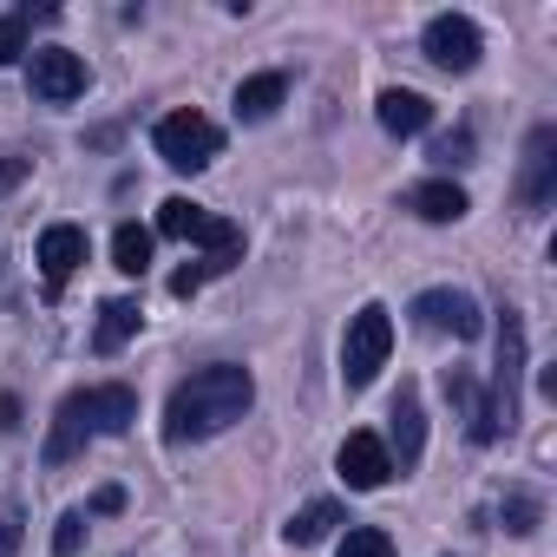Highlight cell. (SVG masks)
<instances>
[{
	"instance_id": "cell-22",
	"label": "cell",
	"mask_w": 557,
	"mask_h": 557,
	"mask_svg": "<svg viewBox=\"0 0 557 557\" xmlns=\"http://www.w3.org/2000/svg\"><path fill=\"white\" fill-rule=\"evenodd\" d=\"M335 557H394V537L387 531H374V524H355L348 537H342V550Z\"/></svg>"
},
{
	"instance_id": "cell-25",
	"label": "cell",
	"mask_w": 557,
	"mask_h": 557,
	"mask_svg": "<svg viewBox=\"0 0 557 557\" xmlns=\"http://www.w3.org/2000/svg\"><path fill=\"white\" fill-rule=\"evenodd\" d=\"M79 544H86V518H79V511H66V518H60V531H53V550H60V557H73Z\"/></svg>"
},
{
	"instance_id": "cell-19",
	"label": "cell",
	"mask_w": 557,
	"mask_h": 557,
	"mask_svg": "<svg viewBox=\"0 0 557 557\" xmlns=\"http://www.w3.org/2000/svg\"><path fill=\"white\" fill-rule=\"evenodd\" d=\"M335 524H342V505H335V498H315V505H302V511L283 524V537H289L296 550H309V544H322Z\"/></svg>"
},
{
	"instance_id": "cell-8",
	"label": "cell",
	"mask_w": 557,
	"mask_h": 557,
	"mask_svg": "<svg viewBox=\"0 0 557 557\" xmlns=\"http://www.w3.org/2000/svg\"><path fill=\"white\" fill-rule=\"evenodd\" d=\"M86 60L79 53H66V47H40L34 60H27V86H34V99H47V106H73V99H86Z\"/></svg>"
},
{
	"instance_id": "cell-29",
	"label": "cell",
	"mask_w": 557,
	"mask_h": 557,
	"mask_svg": "<svg viewBox=\"0 0 557 557\" xmlns=\"http://www.w3.org/2000/svg\"><path fill=\"white\" fill-rule=\"evenodd\" d=\"M119 505H125V492H119V485H106V492L92 498V511H119Z\"/></svg>"
},
{
	"instance_id": "cell-18",
	"label": "cell",
	"mask_w": 557,
	"mask_h": 557,
	"mask_svg": "<svg viewBox=\"0 0 557 557\" xmlns=\"http://www.w3.org/2000/svg\"><path fill=\"white\" fill-rule=\"evenodd\" d=\"M138 322H145V315H138V302H125V296H119V302H106V309H99V329H92V348H99V355H119V348L138 335Z\"/></svg>"
},
{
	"instance_id": "cell-4",
	"label": "cell",
	"mask_w": 557,
	"mask_h": 557,
	"mask_svg": "<svg viewBox=\"0 0 557 557\" xmlns=\"http://www.w3.org/2000/svg\"><path fill=\"white\" fill-rule=\"evenodd\" d=\"M387 348H394V315H387L381 302H368V309L348 322V335H342V387H348V394L374 387V374L387 368Z\"/></svg>"
},
{
	"instance_id": "cell-6",
	"label": "cell",
	"mask_w": 557,
	"mask_h": 557,
	"mask_svg": "<svg viewBox=\"0 0 557 557\" xmlns=\"http://www.w3.org/2000/svg\"><path fill=\"white\" fill-rule=\"evenodd\" d=\"M158 236L203 243V256H216V249H243V230H236L230 216H210V210L190 203V197H164V203H158Z\"/></svg>"
},
{
	"instance_id": "cell-15",
	"label": "cell",
	"mask_w": 557,
	"mask_h": 557,
	"mask_svg": "<svg viewBox=\"0 0 557 557\" xmlns=\"http://www.w3.org/2000/svg\"><path fill=\"white\" fill-rule=\"evenodd\" d=\"M374 112H381V125H387L394 138H420V132L433 125V106H426L420 92H407V86H387V92L374 99Z\"/></svg>"
},
{
	"instance_id": "cell-21",
	"label": "cell",
	"mask_w": 557,
	"mask_h": 557,
	"mask_svg": "<svg viewBox=\"0 0 557 557\" xmlns=\"http://www.w3.org/2000/svg\"><path fill=\"white\" fill-rule=\"evenodd\" d=\"M145 262H151V230H138V223H119V236H112V269H125V275H145Z\"/></svg>"
},
{
	"instance_id": "cell-26",
	"label": "cell",
	"mask_w": 557,
	"mask_h": 557,
	"mask_svg": "<svg viewBox=\"0 0 557 557\" xmlns=\"http://www.w3.org/2000/svg\"><path fill=\"white\" fill-rule=\"evenodd\" d=\"M433 158H440L446 171H453V164H466V158H472V132H453V138H440V145H433Z\"/></svg>"
},
{
	"instance_id": "cell-7",
	"label": "cell",
	"mask_w": 557,
	"mask_h": 557,
	"mask_svg": "<svg viewBox=\"0 0 557 557\" xmlns=\"http://www.w3.org/2000/svg\"><path fill=\"white\" fill-rule=\"evenodd\" d=\"M420 53H426L440 73H472L479 53H485V40H479V27H472L466 14H433L426 34H420Z\"/></svg>"
},
{
	"instance_id": "cell-24",
	"label": "cell",
	"mask_w": 557,
	"mask_h": 557,
	"mask_svg": "<svg viewBox=\"0 0 557 557\" xmlns=\"http://www.w3.org/2000/svg\"><path fill=\"white\" fill-rule=\"evenodd\" d=\"M27 53V14H0V66H14Z\"/></svg>"
},
{
	"instance_id": "cell-30",
	"label": "cell",
	"mask_w": 557,
	"mask_h": 557,
	"mask_svg": "<svg viewBox=\"0 0 557 557\" xmlns=\"http://www.w3.org/2000/svg\"><path fill=\"white\" fill-rule=\"evenodd\" d=\"M0 426H8V433L21 426V400H14V394H8V400H0Z\"/></svg>"
},
{
	"instance_id": "cell-28",
	"label": "cell",
	"mask_w": 557,
	"mask_h": 557,
	"mask_svg": "<svg viewBox=\"0 0 557 557\" xmlns=\"http://www.w3.org/2000/svg\"><path fill=\"white\" fill-rule=\"evenodd\" d=\"M21 550V518H0V557Z\"/></svg>"
},
{
	"instance_id": "cell-23",
	"label": "cell",
	"mask_w": 557,
	"mask_h": 557,
	"mask_svg": "<svg viewBox=\"0 0 557 557\" xmlns=\"http://www.w3.org/2000/svg\"><path fill=\"white\" fill-rule=\"evenodd\" d=\"M537 518H544V505H537L531 492H511V498H505V531H511V537H531Z\"/></svg>"
},
{
	"instance_id": "cell-11",
	"label": "cell",
	"mask_w": 557,
	"mask_h": 557,
	"mask_svg": "<svg viewBox=\"0 0 557 557\" xmlns=\"http://www.w3.org/2000/svg\"><path fill=\"white\" fill-rule=\"evenodd\" d=\"M335 472L355 485V492H381L394 479V459H387V440L381 433H348L342 453H335Z\"/></svg>"
},
{
	"instance_id": "cell-9",
	"label": "cell",
	"mask_w": 557,
	"mask_h": 557,
	"mask_svg": "<svg viewBox=\"0 0 557 557\" xmlns=\"http://www.w3.org/2000/svg\"><path fill=\"white\" fill-rule=\"evenodd\" d=\"M413 322H420L426 335H453V342H479V335H485V315H479V302H472L466 289H426V296L413 302Z\"/></svg>"
},
{
	"instance_id": "cell-16",
	"label": "cell",
	"mask_w": 557,
	"mask_h": 557,
	"mask_svg": "<svg viewBox=\"0 0 557 557\" xmlns=\"http://www.w3.org/2000/svg\"><path fill=\"white\" fill-rule=\"evenodd\" d=\"M407 210L426 216V223H459V216H466V190H459L453 177H426V184L407 190Z\"/></svg>"
},
{
	"instance_id": "cell-13",
	"label": "cell",
	"mask_w": 557,
	"mask_h": 557,
	"mask_svg": "<svg viewBox=\"0 0 557 557\" xmlns=\"http://www.w3.org/2000/svg\"><path fill=\"white\" fill-rule=\"evenodd\" d=\"M387 420H394V446H387V459H394V472H413L420 453H426V407H420V394L400 387V400H394Z\"/></svg>"
},
{
	"instance_id": "cell-1",
	"label": "cell",
	"mask_w": 557,
	"mask_h": 557,
	"mask_svg": "<svg viewBox=\"0 0 557 557\" xmlns=\"http://www.w3.org/2000/svg\"><path fill=\"white\" fill-rule=\"evenodd\" d=\"M249 400H256L249 368H236V361H210V368H197L190 381L171 387V400H164V440H171V446L216 440L223 426H236V420L249 413Z\"/></svg>"
},
{
	"instance_id": "cell-3",
	"label": "cell",
	"mask_w": 557,
	"mask_h": 557,
	"mask_svg": "<svg viewBox=\"0 0 557 557\" xmlns=\"http://www.w3.org/2000/svg\"><path fill=\"white\" fill-rule=\"evenodd\" d=\"M518 394H524V315L498 309V361H492V387H485V413L498 433L518 426Z\"/></svg>"
},
{
	"instance_id": "cell-14",
	"label": "cell",
	"mask_w": 557,
	"mask_h": 557,
	"mask_svg": "<svg viewBox=\"0 0 557 557\" xmlns=\"http://www.w3.org/2000/svg\"><path fill=\"white\" fill-rule=\"evenodd\" d=\"M446 400L466 413V440H472V446H492V440H498V426H492V413H485V387H479L472 374L446 368Z\"/></svg>"
},
{
	"instance_id": "cell-27",
	"label": "cell",
	"mask_w": 557,
	"mask_h": 557,
	"mask_svg": "<svg viewBox=\"0 0 557 557\" xmlns=\"http://www.w3.org/2000/svg\"><path fill=\"white\" fill-rule=\"evenodd\" d=\"M21 177H27V158H0V197H8Z\"/></svg>"
},
{
	"instance_id": "cell-20",
	"label": "cell",
	"mask_w": 557,
	"mask_h": 557,
	"mask_svg": "<svg viewBox=\"0 0 557 557\" xmlns=\"http://www.w3.org/2000/svg\"><path fill=\"white\" fill-rule=\"evenodd\" d=\"M243 262V249H216V256H197V262H184L177 275H171V296H197L210 275H223V269H236Z\"/></svg>"
},
{
	"instance_id": "cell-10",
	"label": "cell",
	"mask_w": 557,
	"mask_h": 557,
	"mask_svg": "<svg viewBox=\"0 0 557 557\" xmlns=\"http://www.w3.org/2000/svg\"><path fill=\"white\" fill-rule=\"evenodd\" d=\"M518 203H524V210H550V203H557V125H537V132L524 138Z\"/></svg>"
},
{
	"instance_id": "cell-5",
	"label": "cell",
	"mask_w": 557,
	"mask_h": 557,
	"mask_svg": "<svg viewBox=\"0 0 557 557\" xmlns=\"http://www.w3.org/2000/svg\"><path fill=\"white\" fill-rule=\"evenodd\" d=\"M151 145H158V158H164L171 171H203V164L223 158V132H216V119H203V112H171V119H158Z\"/></svg>"
},
{
	"instance_id": "cell-17",
	"label": "cell",
	"mask_w": 557,
	"mask_h": 557,
	"mask_svg": "<svg viewBox=\"0 0 557 557\" xmlns=\"http://www.w3.org/2000/svg\"><path fill=\"white\" fill-rule=\"evenodd\" d=\"M283 99H289V79H283V73H256V79L236 86V119H243V125H262Z\"/></svg>"
},
{
	"instance_id": "cell-2",
	"label": "cell",
	"mask_w": 557,
	"mask_h": 557,
	"mask_svg": "<svg viewBox=\"0 0 557 557\" xmlns=\"http://www.w3.org/2000/svg\"><path fill=\"white\" fill-rule=\"evenodd\" d=\"M132 420H138V394L119 387V381L86 387V394H66L60 413H53V426H47V466L79 459L92 440H112V433H125Z\"/></svg>"
},
{
	"instance_id": "cell-12",
	"label": "cell",
	"mask_w": 557,
	"mask_h": 557,
	"mask_svg": "<svg viewBox=\"0 0 557 557\" xmlns=\"http://www.w3.org/2000/svg\"><path fill=\"white\" fill-rule=\"evenodd\" d=\"M86 230L79 223H53V230H40V275H47V289H66L73 275H79V262H86Z\"/></svg>"
}]
</instances>
